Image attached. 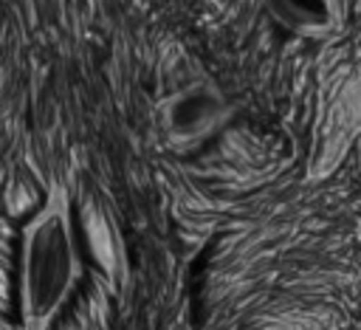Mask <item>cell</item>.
Masks as SVG:
<instances>
[{"label":"cell","instance_id":"3957f363","mask_svg":"<svg viewBox=\"0 0 361 330\" xmlns=\"http://www.w3.org/2000/svg\"><path fill=\"white\" fill-rule=\"evenodd\" d=\"M265 14L299 39H330L341 23V0H262Z\"/></svg>","mask_w":361,"mask_h":330},{"label":"cell","instance_id":"277c9868","mask_svg":"<svg viewBox=\"0 0 361 330\" xmlns=\"http://www.w3.org/2000/svg\"><path fill=\"white\" fill-rule=\"evenodd\" d=\"M355 240H358V245H361V220H358V226H355Z\"/></svg>","mask_w":361,"mask_h":330},{"label":"cell","instance_id":"7a4b0ae2","mask_svg":"<svg viewBox=\"0 0 361 330\" xmlns=\"http://www.w3.org/2000/svg\"><path fill=\"white\" fill-rule=\"evenodd\" d=\"M158 113L169 147L183 152L217 135L231 116V104L214 79L195 76L169 90L158 102Z\"/></svg>","mask_w":361,"mask_h":330},{"label":"cell","instance_id":"6da1fadb","mask_svg":"<svg viewBox=\"0 0 361 330\" xmlns=\"http://www.w3.org/2000/svg\"><path fill=\"white\" fill-rule=\"evenodd\" d=\"M82 276V254L71 200L54 186L20 231L17 307L23 330H48Z\"/></svg>","mask_w":361,"mask_h":330}]
</instances>
